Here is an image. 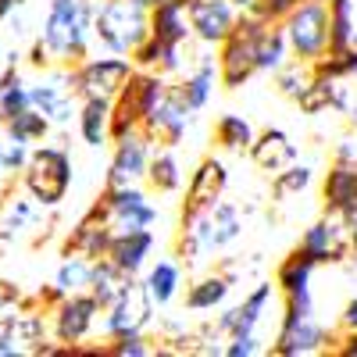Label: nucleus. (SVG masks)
Segmentation results:
<instances>
[{
    "mask_svg": "<svg viewBox=\"0 0 357 357\" xmlns=\"http://www.w3.org/2000/svg\"><path fill=\"white\" fill-rule=\"evenodd\" d=\"M22 4H25V0H0V25H4V22H8V18H11L18 8H22Z\"/></svg>",
    "mask_w": 357,
    "mask_h": 357,
    "instance_id": "50",
    "label": "nucleus"
},
{
    "mask_svg": "<svg viewBox=\"0 0 357 357\" xmlns=\"http://www.w3.org/2000/svg\"><path fill=\"white\" fill-rule=\"evenodd\" d=\"M136 72L132 65V57L126 54H86L79 65L68 68L72 75V89H75V97H104V100H114L118 97V89H122L129 82V75Z\"/></svg>",
    "mask_w": 357,
    "mask_h": 357,
    "instance_id": "9",
    "label": "nucleus"
},
{
    "mask_svg": "<svg viewBox=\"0 0 357 357\" xmlns=\"http://www.w3.org/2000/svg\"><path fill=\"white\" fill-rule=\"evenodd\" d=\"M282 29H286V40H289V50L296 61L314 65L329 50V4L325 0H301L282 18Z\"/></svg>",
    "mask_w": 357,
    "mask_h": 357,
    "instance_id": "10",
    "label": "nucleus"
},
{
    "mask_svg": "<svg viewBox=\"0 0 357 357\" xmlns=\"http://www.w3.org/2000/svg\"><path fill=\"white\" fill-rule=\"evenodd\" d=\"M132 65L146 68V72H158V75H175L183 68V47L158 40V36H146L136 50H132Z\"/></svg>",
    "mask_w": 357,
    "mask_h": 357,
    "instance_id": "28",
    "label": "nucleus"
},
{
    "mask_svg": "<svg viewBox=\"0 0 357 357\" xmlns=\"http://www.w3.org/2000/svg\"><path fill=\"white\" fill-rule=\"evenodd\" d=\"M325 343H329L325 325L314 321V314H307V318H282L268 350L275 357H304V354H321Z\"/></svg>",
    "mask_w": 357,
    "mask_h": 357,
    "instance_id": "16",
    "label": "nucleus"
},
{
    "mask_svg": "<svg viewBox=\"0 0 357 357\" xmlns=\"http://www.w3.org/2000/svg\"><path fill=\"white\" fill-rule=\"evenodd\" d=\"M136 4H139V8H146V11H151V8H158V4H161V0H136Z\"/></svg>",
    "mask_w": 357,
    "mask_h": 357,
    "instance_id": "55",
    "label": "nucleus"
},
{
    "mask_svg": "<svg viewBox=\"0 0 357 357\" xmlns=\"http://www.w3.org/2000/svg\"><path fill=\"white\" fill-rule=\"evenodd\" d=\"M268 25L272 22L247 11L236 18L232 33L218 43V82L225 89H240L257 75V40L264 36Z\"/></svg>",
    "mask_w": 357,
    "mask_h": 357,
    "instance_id": "5",
    "label": "nucleus"
},
{
    "mask_svg": "<svg viewBox=\"0 0 357 357\" xmlns=\"http://www.w3.org/2000/svg\"><path fill=\"white\" fill-rule=\"evenodd\" d=\"M183 4H186V8H190V4H197V0H183Z\"/></svg>",
    "mask_w": 357,
    "mask_h": 357,
    "instance_id": "58",
    "label": "nucleus"
},
{
    "mask_svg": "<svg viewBox=\"0 0 357 357\" xmlns=\"http://www.w3.org/2000/svg\"><path fill=\"white\" fill-rule=\"evenodd\" d=\"M254 126L247 122L243 114H222L218 122H215V143L222 146V151H232V154H243L250 151V143H254Z\"/></svg>",
    "mask_w": 357,
    "mask_h": 357,
    "instance_id": "35",
    "label": "nucleus"
},
{
    "mask_svg": "<svg viewBox=\"0 0 357 357\" xmlns=\"http://www.w3.org/2000/svg\"><path fill=\"white\" fill-rule=\"evenodd\" d=\"M154 243H158L154 229H114L104 257L122 268L126 275H139L146 268V257L154 254Z\"/></svg>",
    "mask_w": 357,
    "mask_h": 357,
    "instance_id": "20",
    "label": "nucleus"
},
{
    "mask_svg": "<svg viewBox=\"0 0 357 357\" xmlns=\"http://www.w3.org/2000/svg\"><path fill=\"white\" fill-rule=\"evenodd\" d=\"M0 143H4V122H0Z\"/></svg>",
    "mask_w": 357,
    "mask_h": 357,
    "instance_id": "57",
    "label": "nucleus"
},
{
    "mask_svg": "<svg viewBox=\"0 0 357 357\" xmlns=\"http://www.w3.org/2000/svg\"><path fill=\"white\" fill-rule=\"evenodd\" d=\"M222 354H225V357H254V354H261V340H257V333L232 336V340H229V347H225Z\"/></svg>",
    "mask_w": 357,
    "mask_h": 357,
    "instance_id": "46",
    "label": "nucleus"
},
{
    "mask_svg": "<svg viewBox=\"0 0 357 357\" xmlns=\"http://www.w3.org/2000/svg\"><path fill=\"white\" fill-rule=\"evenodd\" d=\"M190 107L178 100L172 93V86H168V93L158 100V107L146 114V122H143V132L151 136L158 146H178L186 139V129H190Z\"/></svg>",
    "mask_w": 357,
    "mask_h": 357,
    "instance_id": "18",
    "label": "nucleus"
},
{
    "mask_svg": "<svg viewBox=\"0 0 357 357\" xmlns=\"http://www.w3.org/2000/svg\"><path fill=\"white\" fill-rule=\"evenodd\" d=\"M333 158H340V161H357V139H343V143L336 146Z\"/></svg>",
    "mask_w": 357,
    "mask_h": 357,
    "instance_id": "49",
    "label": "nucleus"
},
{
    "mask_svg": "<svg viewBox=\"0 0 357 357\" xmlns=\"http://www.w3.org/2000/svg\"><path fill=\"white\" fill-rule=\"evenodd\" d=\"M311 178H314V168H311V165L293 161L289 168H282V172L275 175L272 190H275V197H293V193H304V190L311 186Z\"/></svg>",
    "mask_w": 357,
    "mask_h": 357,
    "instance_id": "42",
    "label": "nucleus"
},
{
    "mask_svg": "<svg viewBox=\"0 0 357 357\" xmlns=\"http://www.w3.org/2000/svg\"><path fill=\"white\" fill-rule=\"evenodd\" d=\"M29 154H33V146L15 143V139H4V168H8V175H11V172H22V168L29 165Z\"/></svg>",
    "mask_w": 357,
    "mask_h": 357,
    "instance_id": "45",
    "label": "nucleus"
},
{
    "mask_svg": "<svg viewBox=\"0 0 357 357\" xmlns=\"http://www.w3.org/2000/svg\"><path fill=\"white\" fill-rule=\"evenodd\" d=\"M215 82H218V57L204 54L200 61H197V68L186 79H178L172 86V93L183 100L190 111H204L207 100H211V93H215Z\"/></svg>",
    "mask_w": 357,
    "mask_h": 357,
    "instance_id": "23",
    "label": "nucleus"
},
{
    "mask_svg": "<svg viewBox=\"0 0 357 357\" xmlns=\"http://www.w3.org/2000/svg\"><path fill=\"white\" fill-rule=\"evenodd\" d=\"M151 36L168 40V43H190L193 25H190V11L183 0H161L158 8H151Z\"/></svg>",
    "mask_w": 357,
    "mask_h": 357,
    "instance_id": "26",
    "label": "nucleus"
},
{
    "mask_svg": "<svg viewBox=\"0 0 357 357\" xmlns=\"http://www.w3.org/2000/svg\"><path fill=\"white\" fill-rule=\"evenodd\" d=\"M40 222V204L29 193H8L0 200V240H18L22 232L36 229Z\"/></svg>",
    "mask_w": 357,
    "mask_h": 357,
    "instance_id": "25",
    "label": "nucleus"
},
{
    "mask_svg": "<svg viewBox=\"0 0 357 357\" xmlns=\"http://www.w3.org/2000/svg\"><path fill=\"white\" fill-rule=\"evenodd\" d=\"M293 57L289 40H286V29L282 25H268L264 36L257 40V72H279L286 61Z\"/></svg>",
    "mask_w": 357,
    "mask_h": 357,
    "instance_id": "34",
    "label": "nucleus"
},
{
    "mask_svg": "<svg viewBox=\"0 0 357 357\" xmlns=\"http://www.w3.org/2000/svg\"><path fill=\"white\" fill-rule=\"evenodd\" d=\"M340 325H343V329H357V296H350V301H347V307L340 314Z\"/></svg>",
    "mask_w": 357,
    "mask_h": 357,
    "instance_id": "48",
    "label": "nucleus"
},
{
    "mask_svg": "<svg viewBox=\"0 0 357 357\" xmlns=\"http://www.w3.org/2000/svg\"><path fill=\"white\" fill-rule=\"evenodd\" d=\"M229 186V172L218 158H204L197 165V172L190 175V183H186V200H183V218H193L200 211H207V207H215L222 200Z\"/></svg>",
    "mask_w": 357,
    "mask_h": 357,
    "instance_id": "17",
    "label": "nucleus"
},
{
    "mask_svg": "<svg viewBox=\"0 0 357 357\" xmlns=\"http://www.w3.org/2000/svg\"><path fill=\"white\" fill-rule=\"evenodd\" d=\"M240 232H243L240 211H236L229 200H218L215 207H207V211H200L193 218H183V225H178L175 257L183 264H197L207 254H218L229 243H236Z\"/></svg>",
    "mask_w": 357,
    "mask_h": 357,
    "instance_id": "2",
    "label": "nucleus"
},
{
    "mask_svg": "<svg viewBox=\"0 0 357 357\" xmlns=\"http://www.w3.org/2000/svg\"><path fill=\"white\" fill-rule=\"evenodd\" d=\"M89 279H93V261L82 254H65L54 272V286L61 293H82L89 289Z\"/></svg>",
    "mask_w": 357,
    "mask_h": 357,
    "instance_id": "39",
    "label": "nucleus"
},
{
    "mask_svg": "<svg viewBox=\"0 0 357 357\" xmlns=\"http://www.w3.org/2000/svg\"><path fill=\"white\" fill-rule=\"evenodd\" d=\"M40 72L43 75L36 82H29V104L43 111L50 126H57V129L72 126L79 114V97L72 89L68 68H40Z\"/></svg>",
    "mask_w": 357,
    "mask_h": 357,
    "instance_id": "11",
    "label": "nucleus"
},
{
    "mask_svg": "<svg viewBox=\"0 0 357 357\" xmlns=\"http://www.w3.org/2000/svg\"><path fill=\"white\" fill-rule=\"evenodd\" d=\"M151 36V11L136 0H93V43L107 54H126Z\"/></svg>",
    "mask_w": 357,
    "mask_h": 357,
    "instance_id": "3",
    "label": "nucleus"
},
{
    "mask_svg": "<svg viewBox=\"0 0 357 357\" xmlns=\"http://www.w3.org/2000/svg\"><path fill=\"white\" fill-rule=\"evenodd\" d=\"M151 307L154 304H151V296H146L143 282H136V275H132L126 282V289L100 311L97 333L104 340H118V336H126V333H143L146 318H151Z\"/></svg>",
    "mask_w": 357,
    "mask_h": 357,
    "instance_id": "12",
    "label": "nucleus"
},
{
    "mask_svg": "<svg viewBox=\"0 0 357 357\" xmlns=\"http://www.w3.org/2000/svg\"><path fill=\"white\" fill-rule=\"evenodd\" d=\"M347 122L357 129V97H354V100H350V107H347Z\"/></svg>",
    "mask_w": 357,
    "mask_h": 357,
    "instance_id": "54",
    "label": "nucleus"
},
{
    "mask_svg": "<svg viewBox=\"0 0 357 357\" xmlns=\"http://www.w3.org/2000/svg\"><path fill=\"white\" fill-rule=\"evenodd\" d=\"M247 154H250L254 165H257L261 172H268V175H279L282 168H289L296 158H301L296 143H293L282 129H264V132H257Z\"/></svg>",
    "mask_w": 357,
    "mask_h": 357,
    "instance_id": "22",
    "label": "nucleus"
},
{
    "mask_svg": "<svg viewBox=\"0 0 357 357\" xmlns=\"http://www.w3.org/2000/svg\"><path fill=\"white\" fill-rule=\"evenodd\" d=\"M93 47V0H50L29 50L36 68H72Z\"/></svg>",
    "mask_w": 357,
    "mask_h": 357,
    "instance_id": "1",
    "label": "nucleus"
},
{
    "mask_svg": "<svg viewBox=\"0 0 357 357\" xmlns=\"http://www.w3.org/2000/svg\"><path fill=\"white\" fill-rule=\"evenodd\" d=\"M129 279H132V275H126L118 264H111L107 257H97V261H93V279H89V293L100 301V307H107L114 296L126 289Z\"/></svg>",
    "mask_w": 357,
    "mask_h": 357,
    "instance_id": "36",
    "label": "nucleus"
},
{
    "mask_svg": "<svg viewBox=\"0 0 357 357\" xmlns=\"http://www.w3.org/2000/svg\"><path fill=\"white\" fill-rule=\"evenodd\" d=\"M111 236H114V225H111V222H100V218H93V215H86V218L68 232L65 254H82V257H89V261H97V257L107 254Z\"/></svg>",
    "mask_w": 357,
    "mask_h": 357,
    "instance_id": "27",
    "label": "nucleus"
},
{
    "mask_svg": "<svg viewBox=\"0 0 357 357\" xmlns=\"http://www.w3.org/2000/svg\"><path fill=\"white\" fill-rule=\"evenodd\" d=\"M50 122H47V114L36 111L33 104H29L25 111H18L15 118H8L4 122V139H15V143H25V146H36L50 136Z\"/></svg>",
    "mask_w": 357,
    "mask_h": 357,
    "instance_id": "33",
    "label": "nucleus"
},
{
    "mask_svg": "<svg viewBox=\"0 0 357 357\" xmlns=\"http://www.w3.org/2000/svg\"><path fill=\"white\" fill-rule=\"evenodd\" d=\"M8 175V168H4V143H0V178Z\"/></svg>",
    "mask_w": 357,
    "mask_h": 357,
    "instance_id": "56",
    "label": "nucleus"
},
{
    "mask_svg": "<svg viewBox=\"0 0 357 357\" xmlns=\"http://www.w3.org/2000/svg\"><path fill=\"white\" fill-rule=\"evenodd\" d=\"M275 79H279V89L289 97V100H301L304 93H307V86H311V79H314V72H311V65H304V61H286L279 72H275Z\"/></svg>",
    "mask_w": 357,
    "mask_h": 357,
    "instance_id": "41",
    "label": "nucleus"
},
{
    "mask_svg": "<svg viewBox=\"0 0 357 357\" xmlns=\"http://www.w3.org/2000/svg\"><path fill=\"white\" fill-rule=\"evenodd\" d=\"M301 4V0H257L254 4V15H261L264 22H272V25H282V18Z\"/></svg>",
    "mask_w": 357,
    "mask_h": 357,
    "instance_id": "44",
    "label": "nucleus"
},
{
    "mask_svg": "<svg viewBox=\"0 0 357 357\" xmlns=\"http://www.w3.org/2000/svg\"><path fill=\"white\" fill-rule=\"evenodd\" d=\"M165 93H168L165 75L146 72V68H136V72L129 75V82L118 89V97L111 100V139L143 129L146 114L158 107V100H161Z\"/></svg>",
    "mask_w": 357,
    "mask_h": 357,
    "instance_id": "6",
    "label": "nucleus"
},
{
    "mask_svg": "<svg viewBox=\"0 0 357 357\" xmlns=\"http://www.w3.org/2000/svg\"><path fill=\"white\" fill-rule=\"evenodd\" d=\"M336 340V336H333ZM340 347H336V354L340 357H357V329H343V336L336 340Z\"/></svg>",
    "mask_w": 357,
    "mask_h": 357,
    "instance_id": "47",
    "label": "nucleus"
},
{
    "mask_svg": "<svg viewBox=\"0 0 357 357\" xmlns=\"http://www.w3.org/2000/svg\"><path fill=\"white\" fill-rule=\"evenodd\" d=\"M272 293H275V286H272V282L254 286V289L243 296V304L229 307V311L218 318L215 333H218V336H229V340H232V336L257 333V325H261V318H264V307H268V301H272Z\"/></svg>",
    "mask_w": 357,
    "mask_h": 357,
    "instance_id": "21",
    "label": "nucleus"
},
{
    "mask_svg": "<svg viewBox=\"0 0 357 357\" xmlns=\"http://www.w3.org/2000/svg\"><path fill=\"white\" fill-rule=\"evenodd\" d=\"M86 215H93L100 222H111L114 229H154L158 218H161L151 193L139 190L136 183H122V186L107 183V190L97 197V204L89 207Z\"/></svg>",
    "mask_w": 357,
    "mask_h": 357,
    "instance_id": "8",
    "label": "nucleus"
},
{
    "mask_svg": "<svg viewBox=\"0 0 357 357\" xmlns=\"http://www.w3.org/2000/svg\"><path fill=\"white\" fill-rule=\"evenodd\" d=\"M311 72L321 75V79H340V82L357 75V40L350 47H343V50H325L311 65Z\"/></svg>",
    "mask_w": 357,
    "mask_h": 357,
    "instance_id": "40",
    "label": "nucleus"
},
{
    "mask_svg": "<svg viewBox=\"0 0 357 357\" xmlns=\"http://www.w3.org/2000/svg\"><path fill=\"white\" fill-rule=\"evenodd\" d=\"M72 154L57 143H36L33 154H29V165L22 168V186L33 197L40 207H57L68 190H72Z\"/></svg>",
    "mask_w": 357,
    "mask_h": 357,
    "instance_id": "4",
    "label": "nucleus"
},
{
    "mask_svg": "<svg viewBox=\"0 0 357 357\" xmlns=\"http://www.w3.org/2000/svg\"><path fill=\"white\" fill-rule=\"evenodd\" d=\"M347 236H350V254L357 257V218H354V222H347Z\"/></svg>",
    "mask_w": 357,
    "mask_h": 357,
    "instance_id": "52",
    "label": "nucleus"
},
{
    "mask_svg": "<svg viewBox=\"0 0 357 357\" xmlns=\"http://www.w3.org/2000/svg\"><path fill=\"white\" fill-rule=\"evenodd\" d=\"M75 129H79L82 143L93 146V151L107 146L111 143V100H104V97H82L79 100V114H75Z\"/></svg>",
    "mask_w": 357,
    "mask_h": 357,
    "instance_id": "24",
    "label": "nucleus"
},
{
    "mask_svg": "<svg viewBox=\"0 0 357 357\" xmlns=\"http://www.w3.org/2000/svg\"><path fill=\"white\" fill-rule=\"evenodd\" d=\"M296 254H301L304 261H311L314 268H318V264H340V261H347V257H350L347 222H343V218H333V215H325L321 222H314V225L301 236Z\"/></svg>",
    "mask_w": 357,
    "mask_h": 357,
    "instance_id": "13",
    "label": "nucleus"
},
{
    "mask_svg": "<svg viewBox=\"0 0 357 357\" xmlns=\"http://www.w3.org/2000/svg\"><path fill=\"white\" fill-rule=\"evenodd\" d=\"M311 275H314V264L293 250L275 272V289L286 301H311Z\"/></svg>",
    "mask_w": 357,
    "mask_h": 357,
    "instance_id": "31",
    "label": "nucleus"
},
{
    "mask_svg": "<svg viewBox=\"0 0 357 357\" xmlns=\"http://www.w3.org/2000/svg\"><path fill=\"white\" fill-rule=\"evenodd\" d=\"M111 146H114L111 151V168H107V183L111 186L146 178V168H151V158H154V139L146 136L143 129L111 139Z\"/></svg>",
    "mask_w": 357,
    "mask_h": 357,
    "instance_id": "14",
    "label": "nucleus"
},
{
    "mask_svg": "<svg viewBox=\"0 0 357 357\" xmlns=\"http://www.w3.org/2000/svg\"><path fill=\"white\" fill-rule=\"evenodd\" d=\"M25 107H29V82L18 75L15 65H4V72H0V122H8Z\"/></svg>",
    "mask_w": 357,
    "mask_h": 357,
    "instance_id": "38",
    "label": "nucleus"
},
{
    "mask_svg": "<svg viewBox=\"0 0 357 357\" xmlns=\"http://www.w3.org/2000/svg\"><path fill=\"white\" fill-rule=\"evenodd\" d=\"M321 207L325 215L354 222L357 218V161L333 158L329 172L321 178Z\"/></svg>",
    "mask_w": 357,
    "mask_h": 357,
    "instance_id": "15",
    "label": "nucleus"
},
{
    "mask_svg": "<svg viewBox=\"0 0 357 357\" xmlns=\"http://www.w3.org/2000/svg\"><path fill=\"white\" fill-rule=\"evenodd\" d=\"M107 354L111 357H151L154 347L146 343L143 333H126V336H118V340H107Z\"/></svg>",
    "mask_w": 357,
    "mask_h": 357,
    "instance_id": "43",
    "label": "nucleus"
},
{
    "mask_svg": "<svg viewBox=\"0 0 357 357\" xmlns=\"http://www.w3.org/2000/svg\"><path fill=\"white\" fill-rule=\"evenodd\" d=\"M329 4V50H343L357 40L354 0H325Z\"/></svg>",
    "mask_w": 357,
    "mask_h": 357,
    "instance_id": "37",
    "label": "nucleus"
},
{
    "mask_svg": "<svg viewBox=\"0 0 357 357\" xmlns=\"http://www.w3.org/2000/svg\"><path fill=\"white\" fill-rule=\"evenodd\" d=\"M232 275L229 272H211V275H200L190 289H186V307L204 314V311H215L229 301V293H232Z\"/></svg>",
    "mask_w": 357,
    "mask_h": 357,
    "instance_id": "29",
    "label": "nucleus"
},
{
    "mask_svg": "<svg viewBox=\"0 0 357 357\" xmlns=\"http://www.w3.org/2000/svg\"><path fill=\"white\" fill-rule=\"evenodd\" d=\"M190 11V25H193V36L207 47H218L229 33L240 11H236L232 0H197V4L186 8Z\"/></svg>",
    "mask_w": 357,
    "mask_h": 357,
    "instance_id": "19",
    "label": "nucleus"
},
{
    "mask_svg": "<svg viewBox=\"0 0 357 357\" xmlns=\"http://www.w3.org/2000/svg\"><path fill=\"white\" fill-rule=\"evenodd\" d=\"M146 183H151L154 193H178L186 183V172L175 158V146H161L151 158V168H146Z\"/></svg>",
    "mask_w": 357,
    "mask_h": 357,
    "instance_id": "32",
    "label": "nucleus"
},
{
    "mask_svg": "<svg viewBox=\"0 0 357 357\" xmlns=\"http://www.w3.org/2000/svg\"><path fill=\"white\" fill-rule=\"evenodd\" d=\"M0 57H4V54H0Z\"/></svg>",
    "mask_w": 357,
    "mask_h": 357,
    "instance_id": "59",
    "label": "nucleus"
},
{
    "mask_svg": "<svg viewBox=\"0 0 357 357\" xmlns=\"http://www.w3.org/2000/svg\"><path fill=\"white\" fill-rule=\"evenodd\" d=\"M232 4H236V11H240V15H247V11H254L257 0H232Z\"/></svg>",
    "mask_w": 357,
    "mask_h": 357,
    "instance_id": "53",
    "label": "nucleus"
},
{
    "mask_svg": "<svg viewBox=\"0 0 357 357\" xmlns=\"http://www.w3.org/2000/svg\"><path fill=\"white\" fill-rule=\"evenodd\" d=\"M143 289L146 296H151L154 307H168L178 289H183V268H178V261H158L146 268V279H143Z\"/></svg>",
    "mask_w": 357,
    "mask_h": 357,
    "instance_id": "30",
    "label": "nucleus"
},
{
    "mask_svg": "<svg viewBox=\"0 0 357 357\" xmlns=\"http://www.w3.org/2000/svg\"><path fill=\"white\" fill-rule=\"evenodd\" d=\"M100 301L89 289L82 293H68L57 307H50V333H54V343L61 347H43V357H54V354H72V347L86 343L89 336L97 333V318H100Z\"/></svg>",
    "mask_w": 357,
    "mask_h": 357,
    "instance_id": "7",
    "label": "nucleus"
},
{
    "mask_svg": "<svg viewBox=\"0 0 357 357\" xmlns=\"http://www.w3.org/2000/svg\"><path fill=\"white\" fill-rule=\"evenodd\" d=\"M0 357H22V350L15 347V340L4 336V333H0Z\"/></svg>",
    "mask_w": 357,
    "mask_h": 357,
    "instance_id": "51",
    "label": "nucleus"
}]
</instances>
